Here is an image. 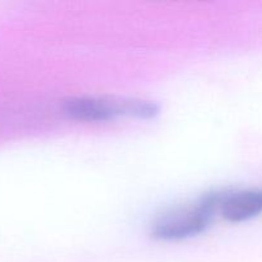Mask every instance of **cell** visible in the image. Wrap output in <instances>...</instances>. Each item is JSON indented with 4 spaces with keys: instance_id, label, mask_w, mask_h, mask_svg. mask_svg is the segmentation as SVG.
I'll list each match as a JSON object with an SVG mask.
<instances>
[{
    "instance_id": "obj_2",
    "label": "cell",
    "mask_w": 262,
    "mask_h": 262,
    "mask_svg": "<svg viewBox=\"0 0 262 262\" xmlns=\"http://www.w3.org/2000/svg\"><path fill=\"white\" fill-rule=\"evenodd\" d=\"M60 109L68 119L83 123L114 122L122 118L154 119L160 113V106L148 100L99 96L68 97Z\"/></svg>"
},
{
    "instance_id": "obj_3",
    "label": "cell",
    "mask_w": 262,
    "mask_h": 262,
    "mask_svg": "<svg viewBox=\"0 0 262 262\" xmlns=\"http://www.w3.org/2000/svg\"><path fill=\"white\" fill-rule=\"evenodd\" d=\"M262 214V188L224 189L219 215L229 223H245Z\"/></svg>"
},
{
    "instance_id": "obj_1",
    "label": "cell",
    "mask_w": 262,
    "mask_h": 262,
    "mask_svg": "<svg viewBox=\"0 0 262 262\" xmlns=\"http://www.w3.org/2000/svg\"><path fill=\"white\" fill-rule=\"evenodd\" d=\"M222 193L212 191L192 204L164 212L152 223L150 235L156 241L178 242L204 234L219 215Z\"/></svg>"
}]
</instances>
